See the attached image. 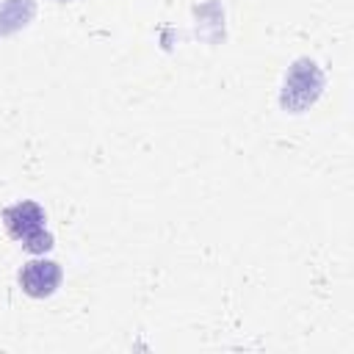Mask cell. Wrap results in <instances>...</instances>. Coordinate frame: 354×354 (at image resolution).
<instances>
[{
    "label": "cell",
    "instance_id": "6da1fadb",
    "mask_svg": "<svg viewBox=\"0 0 354 354\" xmlns=\"http://www.w3.org/2000/svg\"><path fill=\"white\" fill-rule=\"evenodd\" d=\"M44 224H47V213L33 199H19V202H14V205H8L3 210L6 232L14 241H19L30 254H44V252H50L55 246L53 232Z\"/></svg>",
    "mask_w": 354,
    "mask_h": 354
},
{
    "label": "cell",
    "instance_id": "7a4b0ae2",
    "mask_svg": "<svg viewBox=\"0 0 354 354\" xmlns=\"http://www.w3.org/2000/svg\"><path fill=\"white\" fill-rule=\"evenodd\" d=\"M324 86H326V77L321 66L313 58H296L285 72L279 108L288 113H304L318 102V97L324 94Z\"/></svg>",
    "mask_w": 354,
    "mask_h": 354
},
{
    "label": "cell",
    "instance_id": "3957f363",
    "mask_svg": "<svg viewBox=\"0 0 354 354\" xmlns=\"http://www.w3.org/2000/svg\"><path fill=\"white\" fill-rule=\"evenodd\" d=\"M17 279H19V288H22L25 296H30V299H50L61 288V282H64V268L55 260H50L44 254H36L33 260H28L19 268Z\"/></svg>",
    "mask_w": 354,
    "mask_h": 354
},
{
    "label": "cell",
    "instance_id": "277c9868",
    "mask_svg": "<svg viewBox=\"0 0 354 354\" xmlns=\"http://www.w3.org/2000/svg\"><path fill=\"white\" fill-rule=\"evenodd\" d=\"M36 17V0H3L0 3V36H11L28 28Z\"/></svg>",
    "mask_w": 354,
    "mask_h": 354
},
{
    "label": "cell",
    "instance_id": "5b68a950",
    "mask_svg": "<svg viewBox=\"0 0 354 354\" xmlns=\"http://www.w3.org/2000/svg\"><path fill=\"white\" fill-rule=\"evenodd\" d=\"M58 3H69V0H58Z\"/></svg>",
    "mask_w": 354,
    "mask_h": 354
}]
</instances>
